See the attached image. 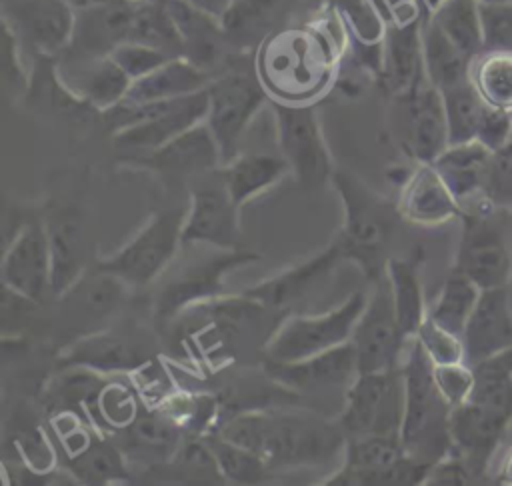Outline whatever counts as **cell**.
<instances>
[{
    "label": "cell",
    "mask_w": 512,
    "mask_h": 486,
    "mask_svg": "<svg viewBox=\"0 0 512 486\" xmlns=\"http://www.w3.org/2000/svg\"><path fill=\"white\" fill-rule=\"evenodd\" d=\"M218 432L258 454L272 470L326 464L346 448L338 420L310 410L254 408L234 414Z\"/></svg>",
    "instance_id": "cell-1"
},
{
    "label": "cell",
    "mask_w": 512,
    "mask_h": 486,
    "mask_svg": "<svg viewBox=\"0 0 512 486\" xmlns=\"http://www.w3.org/2000/svg\"><path fill=\"white\" fill-rule=\"evenodd\" d=\"M432 368L434 364L416 336L408 338L402 360L404 418L400 438L410 456L430 464L452 452V406L436 388Z\"/></svg>",
    "instance_id": "cell-2"
},
{
    "label": "cell",
    "mask_w": 512,
    "mask_h": 486,
    "mask_svg": "<svg viewBox=\"0 0 512 486\" xmlns=\"http://www.w3.org/2000/svg\"><path fill=\"white\" fill-rule=\"evenodd\" d=\"M330 44L322 32L284 30L268 36L258 54V78L280 102H308L330 78Z\"/></svg>",
    "instance_id": "cell-3"
},
{
    "label": "cell",
    "mask_w": 512,
    "mask_h": 486,
    "mask_svg": "<svg viewBox=\"0 0 512 486\" xmlns=\"http://www.w3.org/2000/svg\"><path fill=\"white\" fill-rule=\"evenodd\" d=\"M332 184L344 204V224L336 238L344 258L354 260L368 278L378 280L386 272L380 258L396 220L402 218L398 206L378 196L352 172L334 170Z\"/></svg>",
    "instance_id": "cell-4"
},
{
    "label": "cell",
    "mask_w": 512,
    "mask_h": 486,
    "mask_svg": "<svg viewBox=\"0 0 512 486\" xmlns=\"http://www.w3.org/2000/svg\"><path fill=\"white\" fill-rule=\"evenodd\" d=\"M462 232L454 268L480 290L508 286L512 280V220L510 210L494 206L484 196L462 204Z\"/></svg>",
    "instance_id": "cell-5"
},
{
    "label": "cell",
    "mask_w": 512,
    "mask_h": 486,
    "mask_svg": "<svg viewBox=\"0 0 512 486\" xmlns=\"http://www.w3.org/2000/svg\"><path fill=\"white\" fill-rule=\"evenodd\" d=\"M260 260V254L242 248H216L210 256L186 260L174 268H166L156 286L154 320L168 324L190 306L226 294L224 276L236 266Z\"/></svg>",
    "instance_id": "cell-6"
},
{
    "label": "cell",
    "mask_w": 512,
    "mask_h": 486,
    "mask_svg": "<svg viewBox=\"0 0 512 486\" xmlns=\"http://www.w3.org/2000/svg\"><path fill=\"white\" fill-rule=\"evenodd\" d=\"M186 210L182 206L162 208L112 256L100 258L96 270L140 288L158 280L182 246Z\"/></svg>",
    "instance_id": "cell-7"
},
{
    "label": "cell",
    "mask_w": 512,
    "mask_h": 486,
    "mask_svg": "<svg viewBox=\"0 0 512 486\" xmlns=\"http://www.w3.org/2000/svg\"><path fill=\"white\" fill-rule=\"evenodd\" d=\"M432 464L410 456L400 434L346 438L344 464L326 482L338 486H412L424 484Z\"/></svg>",
    "instance_id": "cell-8"
},
{
    "label": "cell",
    "mask_w": 512,
    "mask_h": 486,
    "mask_svg": "<svg viewBox=\"0 0 512 486\" xmlns=\"http://www.w3.org/2000/svg\"><path fill=\"white\" fill-rule=\"evenodd\" d=\"M366 302V294L358 290L334 310L316 316H292L284 320L264 344L266 360H304L348 342L360 314L366 308Z\"/></svg>",
    "instance_id": "cell-9"
},
{
    "label": "cell",
    "mask_w": 512,
    "mask_h": 486,
    "mask_svg": "<svg viewBox=\"0 0 512 486\" xmlns=\"http://www.w3.org/2000/svg\"><path fill=\"white\" fill-rule=\"evenodd\" d=\"M272 110L280 152L300 188L314 192L332 182L334 166L314 106L272 100Z\"/></svg>",
    "instance_id": "cell-10"
},
{
    "label": "cell",
    "mask_w": 512,
    "mask_h": 486,
    "mask_svg": "<svg viewBox=\"0 0 512 486\" xmlns=\"http://www.w3.org/2000/svg\"><path fill=\"white\" fill-rule=\"evenodd\" d=\"M208 112L204 122L214 134L222 164L234 160L250 122L264 106L268 92L256 72L228 70L212 76L208 88Z\"/></svg>",
    "instance_id": "cell-11"
},
{
    "label": "cell",
    "mask_w": 512,
    "mask_h": 486,
    "mask_svg": "<svg viewBox=\"0 0 512 486\" xmlns=\"http://www.w3.org/2000/svg\"><path fill=\"white\" fill-rule=\"evenodd\" d=\"M404 418L402 366L386 372L358 374L344 394L338 424L346 438L400 434Z\"/></svg>",
    "instance_id": "cell-12"
},
{
    "label": "cell",
    "mask_w": 512,
    "mask_h": 486,
    "mask_svg": "<svg viewBox=\"0 0 512 486\" xmlns=\"http://www.w3.org/2000/svg\"><path fill=\"white\" fill-rule=\"evenodd\" d=\"M350 342L356 352L358 374L386 372L402 366L408 338L400 330L386 272L376 280L374 294L368 298Z\"/></svg>",
    "instance_id": "cell-13"
},
{
    "label": "cell",
    "mask_w": 512,
    "mask_h": 486,
    "mask_svg": "<svg viewBox=\"0 0 512 486\" xmlns=\"http://www.w3.org/2000/svg\"><path fill=\"white\" fill-rule=\"evenodd\" d=\"M238 204L232 200L220 168L192 178L190 210L182 228V246L206 244L214 248H240Z\"/></svg>",
    "instance_id": "cell-14"
},
{
    "label": "cell",
    "mask_w": 512,
    "mask_h": 486,
    "mask_svg": "<svg viewBox=\"0 0 512 486\" xmlns=\"http://www.w3.org/2000/svg\"><path fill=\"white\" fill-rule=\"evenodd\" d=\"M2 284L14 296L30 302L42 300L50 290V238L42 218L24 220L6 244Z\"/></svg>",
    "instance_id": "cell-15"
},
{
    "label": "cell",
    "mask_w": 512,
    "mask_h": 486,
    "mask_svg": "<svg viewBox=\"0 0 512 486\" xmlns=\"http://www.w3.org/2000/svg\"><path fill=\"white\" fill-rule=\"evenodd\" d=\"M2 22L22 46L40 56H60L72 40L76 10L64 0H4Z\"/></svg>",
    "instance_id": "cell-16"
},
{
    "label": "cell",
    "mask_w": 512,
    "mask_h": 486,
    "mask_svg": "<svg viewBox=\"0 0 512 486\" xmlns=\"http://www.w3.org/2000/svg\"><path fill=\"white\" fill-rule=\"evenodd\" d=\"M264 374L290 392L318 394L336 388H350L358 378L356 352L352 342H344L326 352L294 362H264Z\"/></svg>",
    "instance_id": "cell-17"
},
{
    "label": "cell",
    "mask_w": 512,
    "mask_h": 486,
    "mask_svg": "<svg viewBox=\"0 0 512 486\" xmlns=\"http://www.w3.org/2000/svg\"><path fill=\"white\" fill-rule=\"evenodd\" d=\"M56 78L62 88L84 104L104 112L120 104L132 78L108 56H66L56 62Z\"/></svg>",
    "instance_id": "cell-18"
},
{
    "label": "cell",
    "mask_w": 512,
    "mask_h": 486,
    "mask_svg": "<svg viewBox=\"0 0 512 486\" xmlns=\"http://www.w3.org/2000/svg\"><path fill=\"white\" fill-rule=\"evenodd\" d=\"M512 416L466 400L450 412L452 450L468 464L474 478H484L490 460L504 440Z\"/></svg>",
    "instance_id": "cell-19"
},
{
    "label": "cell",
    "mask_w": 512,
    "mask_h": 486,
    "mask_svg": "<svg viewBox=\"0 0 512 486\" xmlns=\"http://www.w3.org/2000/svg\"><path fill=\"white\" fill-rule=\"evenodd\" d=\"M124 158H128V162L134 166L172 178H194L198 174L216 170L222 164L218 142L204 120L152 152Z\"/></svg>",
    "instance_id": "cell-20"
},
{
    "label": "cell",
    "mask_w": 512,
    "mask_h": 486,
    "mask_svg": "<svg viewBox=\"0 0 512 486\" xmlns=\"http://www.w3.org/2000/svg\"><path fill=\"white\" fill-rule=\"evenodd\" d=\"M344 252L334 240L328 244L322 252L314 254L306 262L280 272L274 278H268L256 286L246 288L242 294L264 304L266 308H272L276 312H284L286 308L306 300L310 294H314L332 274V270L342 262Z\"/></svg>",
    "instance_id": "cell-21"
},
{
    "label": "cell",
    "mask_w": 512,
    "mask_h": 486,
    "mask_svg": "<svg viewBox=\"0 0 512 486\" xmlns=\"http://www.w3.org/2000/svg\"><path fill=\"white\" fill-rule=\"evenodd\" d=\"M404 110L406 148L416 162L432 164L448 146V124L442 92L428 80L398 96Z\"/></svg>",
    "instance_id": "cell-22"
},
{
    "label": "cell",
    "mask_w": 512,
    "mask_h": 486,
    "mask_svg": "<svg viewBox=\"0 0 512 486\" xmlns=\"http://www.w3.org/2000/svg\"><path fill=\"white\" fill-rule=\"evenodd\" d=\"M138 0H112L76 10L74 34L66 56H108L116 46L130 40Z\"/></svg>",
    "instance_id": "cell-23"
},
{
    "label": "cell",
    "mask_w": 512,
    "mask_h": 486,
    "mask_svg": "<svg viewBox=\"0 0 512 486\" xmlns=\"http://www.w3.org/2000/svg\"><path fill=\"white\" fill-rule=\"evenodd\" d=\"M468 364L512 348V306L508 286L480 290L478 302L462 332Z\"/></svg>",
    "instance_id": "cell-24"
},
{
    "label": "cell",
    "mask_w": 512,
    "mask_h": 486,
    "mask_svg": "<svg viewBox=\"0 0 512 486\" xmlns=\"http://www.w3.org/2000/svg\"><path fill=\"white\" fill-rule=\"evenodd\" d=\"M396 206L406 222L418 226H440L462 216V204L428 162H418L408 174Z\"/></svg>",
    "instance_id": "cell-25"
},
{
    "label": "cell",
    "mask_w": 512,
    "mask_h": 486,
    "mask_svg": "<svg viewBox=\"0 0 512 486\" xmlns=\"http://www.w3.org/2000/svg\"><path fill=\"white\" fill-rule=\"evenodd\" d=\"M152 362L144 344L132 336L116 332H92L78 338L62 354V364L72 368H88L98 374L138 372Z\"/></svg>",
    "instance_id": "cell-26"
},
{
    "label": "cell",
    "mask_w": 512,
    "mask_h": 486,
    "mask_svg": "<svg viewBox=\"0 0 512 486\" xmlns=\"http://www.w3.org/2000/svg\"><path fill=\"white\" fill-rule=\"evenodd\" d=\"M164 2L180 34L182 56L212 74V70L226 58L230 46L222 20L188 4L186 0Z\"/></svg>",
    "instance_id": "cell-27"
},
{
    "label": "cell",
    "mask_w": 512,
    "mask_h": 486,
    "mask_svg": "<svg viewBox=\"0 0 512 486\" xmlns=\"http://www.w3.org/2000/svg\"><path fill=\"white\" fill-rule=\"evenodd\" d=\"M426 18V16H424ZM422 20L410 24H388L382 40L384 86L398 98L426 82L422 58Z\"/></svg>",
    "instance_id": "cell-28"
},
{
    "label": "cell",
    "mask_w": 512,
    "mask_h": 486,
    "mask_svg": "<svg viewBox=\"0 0 512 486\" xmlns=\"http://www.w3.org/2000/svg\"><path fill=\"white\" fill-rule=\"evenodd\" d=\"M212 74L196 66L184 56L166 60L162 66L150 74L132 80L130 90L122 102H154L190 96L194 92L206 90Z\"/></svg>",
    "instance_id": "cell-29"
},
{
    "label": "cell",
    "mask_w": 512,
    "mask_h": 486,
    "mask_svg": "<svg viewBox=\"0 0 512 486\" xmlns=\"http://www.w3.org/2000/svg\"><path fill=\"white\" fill-rule=\"evenodd\" d=\"M490 156L492 150L478 140H470L462 144H448L432 166L438 170L456 200L464 204L482 196Z\"/></svg>",
    "instance_id": "cell-30"
},
{
    "label": "cell",
    "mask_w": 512,
    "mask_h": 486,
    "mask_svg": "<svg viewBox=\"0 0 512 486\" xmlns=\"http://www.w3.org/2000/svg\"><path fill=\"white\" fill-rule=\"evenodd\" d=\"M420 262V252L386 258V276L392 288L396 318L406 338H414L428 316L420 282Z\"/></svg>",
    "instance_id": "cell-31"
},
{
    "label": "cell",
    "mask_w": 512,
    "mask_h": 486,
    "mask_svg": "<svg viewBox=\"0 0 512 486\" xmlns=\"http://www.w3.org/2000/svg\"><path fill=\"white\" fill-rule=\"evenodd\" d=\"M422 58L426 80L438 90L470 80L474 60L442 32L430 14L422 22Z\"/></svg>",
    "instance_id": "cell-32"
},
{
    "label": "cell",
    "mask_w": 512,
    "mask_h": 486,
    "mask_svg": "<svg viewBox=\"0 0 512 486\" xmlns=\"http://www.w3.org/2000/svg\"><path fill=\"white\" fill-rule=\"evenodd\" d=\"M288 172V160L272 154H238L220 168L224 184L238 206L272 188Z\"/></svg>",
    "instance_id": "cell-33"
},
{
    "label": "cell",
    "mask_w": 512,
    "mask_h": 486,
    "mask_svg": "<svg viewBox=\"0 0 512 486\" xmlns=\"http://www.w3.org/2000/svg\"><path fill=\"white\" fill-rule=\"evenodd\" d=\"M122 432L128 434L130 450L140 458H150L152 464H166L184 440V428L160 406L138 412L136 420Z\"/></svg>",
    "instance_id": "cell-34"
},
{
    "label": "cell",
    "mask_w": 512,
    "mask_h": 486,
    "mask_svg": "<svg viewBox=\"0 0 512 486\" xmlns=\"http://www.w3.org/2000/svg\"><path fill=\"white\" fill-rule=\"evenodd\" d=\"M50 238V290L64 294L82 274V230L76 220L60 214L46 222Z\"/></svg>",
    "instance_id": "cell-35"
},
{
    "label": "cell",
    "mask_w": 512,
    "mask_h": 486,
    "mask_svg": "<svg viewBox=\"0 0 512 486\" xmlns=\"http://www.w3.org/2000/svg\"><path fill=\"white\" fill-rule=\"evenodd\" d=\"M478 296L480 288L466 274L452 266L428 316L442 328L462 336L464 326L478 302Z\"/></svg>",
    "instance_id": "cell-36"
},
{
    "label": "cell",
    "mask_w": 512,
    "mask_h": 486,
    "mask_svg": "<svg viewBox=\"0 0 512 486\" xmlns=\"http://www.w3.org/2000/svg\"><path fill=\"white\" fill-rule=\"evenodd\" d=\"M470 366L474 386L468 400L512 416V348Z\"/></svg>",
    "instance_id": "cell-37"
},
{
    "label": "cell",
    "mask_w": 512,
    "mask_h": 486,
    "mask_svg": "<svg viewBox=\"0 0 512 486\" xmlns=\"http://www.w3.org/2000/svg\"><path fill=\"white\" fill-rule=\"evenodd\" d=\"M430 16L466 56L474 60L484 52L478 0H446Z\"/></svg>",
    "instance_id": "cell-38"
},
{
    "label": "cell",
    "mask_w": 512,
    "mask_h": 486,
    "mask_svg": "<svg viewBox=\"0 0 512 486\" xmlns=\"http://www.w3.org/2000/svg\"><path fill=\"white\" fill-rule=\"evenodd\" d=\"M440 92H442L444 110H446L448 144H462V142L476 140V132L488 104L478 94L472 80L460 82Z\"/></svg>",
    "instance_id": "cell-39"
},
{
    "label": "cell",
    "mask_w": 512,
    "mask_h": 486,
    "mask_svg": "<svg viewBox=\"0 0 512 486\" xmlns=\"http://www.w3.org/2000/svg\"><path fill=\"white\" fill-rule=\"evenodd\" d=\"M470 80L486 104L512 112V52H482L472 62Z\"/></svg>",
    "instance_id": "cell-40"
},
{
    "label": "cell",
    "mask_w": 512,
    "mask_h": 486,
    "mask_svg": "<svg viewBox=\"0 0 512 486\" xmlns=\"http://www.w3.org/2000/svg\"><path fill=\"white\" fill-rule=\"evenodd\" d=\"M226 482L260 484L270 476V466L252 450L224 438L220 432L204 434Z\"/></svg>",
    "instance_id": "cell-41"
},
{
    "label": "cell",
    "mask_w": 512,
    "mask_h": 486,
    "mask_svg": "<svg viewBox=\"0 0 512 486\" xmlns=\"http://www.w3.org/2000/svg\"><path fill=\"white\" fill-rule=\"evenodd\" d=\"M68 470L74 478L88 484H106L130 478V472L124 466L122 450L100 438H94L92 444L78 456L68 458Z\"/></svg>",
    "instance_id": "cell-42"
},
{
    "label": "cell",
    "mask_w": 512,
    "mask_h": 486,
    "mask_svg": "<svg viewBox=\"0 0 512 486\" xmlns=\"http://www.w3.org/2000/svg\"><path fill=\"white\" fill-rule=\"evenodd\" d=\"M86 414H90L94 420L98 418L108 428L122 432L138 416L136 394L128 384L104 380Z\"/></svg>",
    "instance_id": "cell-43"
},
{
    "label": "cell",
    "mask_w": 512,
    "mask_h": 486,
    "mask_svg": "<svg viewBox=\"0 0 512 486\" xmlns=\"http://www.w3.org/2000/svg\"><path fill=\"white\" fill-rule=\"evenodd\" d=\"M276 0H234L220 18L230 44H246L270 24Z\"/></svg>",
    "instance_id": "cell-44"
},
{
    "label": "cell",
    "mask_w": 512,
    "mask_h": 486,
    "mask_svg": "<svg viewBox=\"0 0 512 486\" xmlns=\"http://www.w3.org/2000/svg\"><path fill=\"white\" fill-rule=\"evenodd\" d=\"M416 340L432 360V364H454V362H466L464 354V342L462 336L442 328L436 324L430 316L422 322V326L416 332Z\"/></svg>",
    "instance_id": "cell-45"
},
{
    "label": "cell",
    "mask_w": 512,
    "mask_h": 486,
    "mask_svg": "<svg viewBox=\"0 0 512 486\" xmlns=\"http://www.w3.org/2000/svg\"><path fill=\"white\" fill-rule=\"evenodd\" d=\"M480 22L484 52H512V2H480Z\"/></svg>",
    "instance_id": "cell-46"
},
{
    "label": "cell",
    "mask_w": 512,
    "mask_h": 486,
    "mask_svg": "<svg viewBox=\"0 0 512 486\" xmlns=\"http://www.w3.org/2000/svg\"><path fill=\"white\" fill-rule=\"evenodd\" d=\"M482 196L494 206L512 210V138L492 152Z\"/></svg>",
    "instance_id": "cell-47"
},
{
    "label": "cell",
    "mask_w": 512,
    "mask_h": 486,
    "mask_svg": "<svg viewBox=\"0 0 512 486\" xmlns=\"http://www.w3.org/2000/svg\"><path fill=\"white\" fill-rule=\"evenodd\" d=\"M110 56L114 58V62L132 78H142L146 74H150L152 70H156L158 66H162L166 60H170L172 56H168L166 52H162L160 48L142 44V42H124L120 46H116Z\"/></svg>",
    "instance_id": "cell-48"
},
{
    "label": "cell",
    "mask_w": 512,
    "mask_h": 486,
    "mask_svg": "<svg viewBox=\"0 0 512 486\" xmlns=\"http://www.w3.org/2000/svg\"><path fill=\"white\" fill-rule=\"evenodd\" d=\"M432 374L436 388L452 408L464 404L470 398L474 386V370L468 362L434 364Z\"/></svg>",
    "instance_id": "cell-49"
},
{
    "label": "cell",
    "mask_w": 512,
    "mask_h": 486,
    "mask_svg": "<svg viewBox=\"0 0 512 486\" xmlns=\"http://www.w3.org/2000/svg\"><path fill=\"white\" fill-rule=\"evenodd\" d=\"M510 138H512V112H506L488 104L476 132V140L494 152L502 148Z\"/></svg>",
    "instance_id": "cell-50"
},
{
    "label": "cell",
    "mask_w": 512,
    "mask_h": 486,
    "mask_svg": "<svg viewBox=\"0 0 512 486\" xmlns=\"http://www.w3.org/2000/svg\"><path fill=\"white\" fill-rule=\"evenodd\" d=\"M474 478L472 470L468 464L452 450L444 458L432 464L426 482L424 484H434V486H462L470 484Z\"/></svg>",
    "instance_id": "cell-51"
},
{
    "label": "cell",
    "mask_w": 512,
    "mask_h": 486,
    "mask_svg": "<svg viewBox=\"0 0 512 486\" xmlns=\"http://www.w3.org/2000/svg\"><path fill=\"white\" fill-rule=\"evenodd\" d=\"M2 32H4V84L6 88H12L14 92H22L26 86V74L20 62V42L14 36V32L8 28V24L2 22Z\"/></svg>",
    "instance_id": "cell-52"
},
{
    "label": "cell",
    "mask_w": 512,
    "mask_h": 486,
    "mask_svg": "<svg viewBox=\"0 0 512 486\" xmlns=\"http://www.w3.org/2000/svg\"><path fill=\"white\" fill-rule=\"evenodd\" d=\"M186 2L204 10V12H208V14H212V16H216V18H222L228 12V8L232 6L234 0H186Z\"/></svg>",
    "instance_id": "cell-53"
},
{
    "label": "cell",
    "mask_w": 512,
    "mask_h": 486,
    "mask_svg": "<svg viewBox=\"0 0 512 486\" xmlns=\"http://www.w3.org/2000/svg\"><path fill=\"white\" fill-rule=\"evenodd\" d=\"M496 482L500 484H510L512 486V446L506 450L504 460L500 464V470L496 474Z\"/></svg>",
    "instance_id": "cell-54"
},
{
    "label": "cell",
    "mask_w": 512,
    "mask_h": 486,
    "mask_svg": "<svg viewBox=\"0 0 512 486\" xmlns=\"http://www.w3.org/2000/svg\"><path fill=\"white\" fill-rule=\"evenodd\" d=\"M64 2H68L74 10H84V8L106 4V2H112V0H64Z\"/></svg>",
    "instance_id": "cell-55"
},
{
    "label": "cell",
    "mask_w": 512,
    "mask_h": 486,
    "mask_svg": "<svg viewBox=\"0 0 512 486\" xmlns=\"http://www.w3.org/2000/svg\"><path fill=\"white\" fill-rule=\"evenodd\" d=\"M422 2V6H424V10L428 12V14H432L436 8H440L446 0H420Z\"/></svg>",
    "instance_id": "cell-56"
},
{
    "label": "cell",
    "mask_w": 512,
    "mask_h": 486,
    "mask_svg": "<svg viewBox=\"0 0 512 486\" xmlns=\"http://www.w3.org/2000/svg\"><path fill=\"white\" fill-rule=\"evenodd\" d=\"M508 296H510V306H512V280H510V284H508Z\"/></svg>",
    "instance_id": "cell-57"
},
{
    "label": "cell",
    "mask_w": 512,
    "mask_h": 486,
    "mask_svg": "<svg viewBox=\"0 0 512 486\" xmlns=\"http://www.w3.org/2000/svg\"><path fill=\"white\" fill-rule=\"evenodd\" d=\"M480 2H512V0H480Z\"/></svg>",
    "instance_id": "cell-58"
},
{
    "label": "cell",
    "mask_w": 512,
    "mask_h": 486,
    "mask_svg": "<svg viewBox=\"0 0 512 486\" xmlns=\"http://www.w3.org/2000/svg\"><path fill=\"white\" fill-rule=\"evenodd\" d=\"M510 220H512V210H510Z\"/></svg>",
    "instance_id": "cell-59"
}]
</instances>
